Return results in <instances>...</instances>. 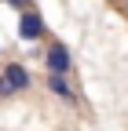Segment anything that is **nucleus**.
<instances>
[{
	"label": "nucleus",
	"instance_id": "nucleus-1",
	"mask_svg": "<svg viewBox=\"0 0 128 131\" xmlns=\"http://www.w3.org/2000/svg\"><path fill=\"white\" fill-rule=\"evenodd\" d=\"M15 33H19L22 44H40V40L48 37V22H44V15H40L37 7H29V11H19Z\"/></svg>",
	"mask_w": 128,
	"mask_h": 131
},
{
	"label": "nucleus",
	"instance_id": "nucleus-2",
	"mask_svg": "<svg viewBox=\"0 0 128 131\" xmlns=\"http://www.w3.org/2000/svg\"><path fill=\"white\" fill-rule=\"evenodd\" d=\"M40 58H44V69H48V73H59V77H70V73H73V55H70V47L62 44V40L44 44Z\"/></svg>",
	"mask_w": 128,
	"mask_h": 131
},
{
	"label": "nucleus",
	"instance_id": "nucleus-3",
	"mask_svg": "<svg viewBox=\"0 0 128 131\" xmlns=\"http://www.w3.org/2000/svg\"><path fill=\"white\" fill-rule=\"evenodd\" d=\"M0 77L7 80V88H11L15 95H26L29 88H33V73H29V69H26V62H19V58L0 62Z\"/></svg>",
	"mask_w": 128,
	"mask_h": 131
},
{
	"label": "nucleus",
	"instance_id": "nucleus-4",
	"mask_svg": "<svg viewBox=\"0 0 128 131\" xmlns=\"http://www.w3.org/2000/svg\"><path fill=\"white\" fill-rule=\"evenodd\" d=\"M44 88L51 91L55 98H62V102H66V106H77V102H81V95H77V88H73V80H70V77H59V73H48V77H44Z\"/></svg>",
	"mask_w": 128,
	"mask_h": 131
},
{
	"label": "nucleus",
	"instance_id": "nucleus-5",
	"mask_svg": "<svg viewBox=\"0 0 128 131\" xmlns=\"http://www.w3.org/2000/svg\"><path fill=\"white\" fill-rule=\"evenodd\" d=\"M4 4H7L15 15H19V11H29V7H33V0H4Z\"/></svg>",
	"mask_w": 128,
	"mask_h": 131
},
{
	"label": "nucleus",
	"instance_id": "nucleus-6",
	"mask_svg": "<svg viewBox=\"0 0 128 131\" xmlns=\"http://www.w3.org/2000/svg\"><path fill=\"white\" fill-rule=\"evenodd\" d=\"M0 58H4V47H0Z\"/></svg>",
	"mask_w": 128,
	"mask_h": 131
},
{
	"label": "nucleus",
	"instance_id": "nucleus-7",
	"mask_svg": "<svg viewBox=\"0 0 128 131\" xmlns=\"http://www.w3.org/2000/svg\"><path fill=\"white\" fill-rule=\"evenodd\" d=\"M0 4H4V0H0Z\"/></svg>",
	"mask_w": 128,
	"mask_h": 131
}]
</instances>
